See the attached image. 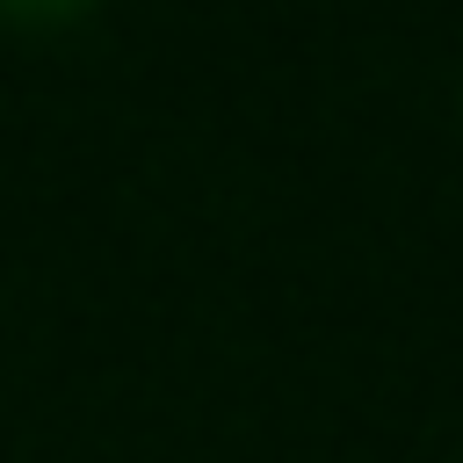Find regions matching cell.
I'll list each match as a JSON object with an SVG mask.
<instances>
[{
    "label": "cell",
    "mask_w": 463,
    "mask_h": 463,
    "mask_svg": "<svg viewBox=\"0 0 463 463\" xmlns=\"http://www.w3.org/2000/svg\"><path fill=\"white\" fill-rule=\"evenodd\" d=\"M94 0H0V14L7 22H36V29H51V22H72V14H87Z\"/></svg>",
    "instance_id": "obj_1"
}]
</instances>
